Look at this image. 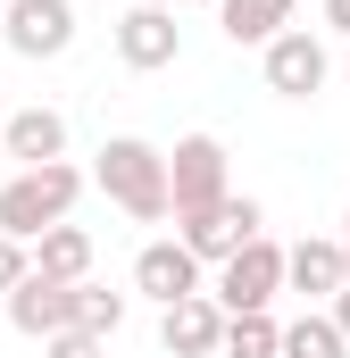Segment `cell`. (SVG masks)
Here are the masks:
<instances>
[{
  "label": "cell",
  "mask_w": 350,
  "mask_h": 358,
  "mask_svg": "<svg viewBox=\"0 0 350 358\" xmlns=\"http://www.w3.org/2000/svg\"><path fill=\"white\" fill-rule=\"evenodd\" d=\"M76 200H84V167H67V159L17 167V176L0 183V234H8V242H34V234L67 225V208H76Z\"/></svg>",
  "instance_id": "1"
},
{
  "label": "cell",
  "mask_w": 350,
  "mask_h": 358,
  "mask_svg": "<svg viewBox=\"0 0 350 358\" xmlns=\"http://www.w3.org/2000/svg\"><path fill=\"white\" fill-rule=\"evenodd\" d=\"M92 183L134 217V225H159L167 217V150L159 142H142V134H117V142H100V167Z\"/></svg>",
  "instance_id": "2"
},
{
  "label": "cell",
  "mask_w": 350,
  "mask_h": 358,
  "mask_svg": "<svg viewBox=\"0 0 350 358\" xmlns=\"http://www.w3.org/2000/svg\"><path fill=\"white\" fill-rule=\"evenodd\" d=\"M259 225H267L259 200H251V192H225V200H209V208H183V217H175V242L209 267V259H234L242 242H259Z\"/></svg>",
  "instance_id": "3"
},
{
  "label": "cell",
  "mask_w": 350,
  "mask_h": 358,
  "mask_svg": "<svg viewBox=\"0 0 350 358\" xmlns=\"http://www.w3.org/2000/svg\"><path fill=\"white\" fill-rule=\"evenodd\" d=\"M234 183H225V142L217 134H183L167 150V217L183 208H209V200H225Z\"/></svg>",
  "instance_id": "4"
},
{
  "label": "cell",
  "mask_w": 350,
  "mask_h": 358,
  "mask_svg": "<svg viewBox=\"0 0 350 358\" xmlns=\"http://www.w3.org/2000/svg\"><path fill=\"white\" fill-rule=\"evenodd\" d=\"M275 292H284V250L259 234V242H242L234 259H217V292H209V300H217L225 317H251V308H267Z\"/></svg>",
  "instance_id": "5"
},
{
  "label": "cell",
  "mask_w": 350,
  "mask_h": 358,
  "mask_svg": "<svg viewBox=\"0 0 350 358\" xmlns=\"http://www.w3.org/2000/svg\"><path fill=\"white\" fill-rule=\"evenodd\" d=\"M259 67H267V92H275V100H309V92H326V76H334V50H326L309 25H284L259 50Z\"/></svg>",
  "instance_id": "6"
},
{
  "label": "cell",
  "mask_w": 350,
  "mask_h": 358,
  "mask_svg": "<svg viewBox=\"0 0 350 358\" xmlns=\"http://www.w3.org/2000/svg\"><path fill=\"white\" fill-rule=\"evenodd\" d=\"M0 34L17 59H67L76 50V0H8Z\"/></svg>",
  "instance_id": "7"
},
{
  "label": "cell",
  "mask_w": 350,
  "mask_h": 358,
  "mask_svg": "<svg viewBox=\"0 0 350 358\" xmlns=\"http://www.w3.org/2000/svg\"><path fill=\"white\" fill-rule=\"evenodd\" d=\"M117 59L134 67V76H159L183 59V25H175V8H150V0H134L125 17H117Z\"/></svg>",
  "instance_id": "8"
},
{
  "label": "cell",
  "mask_w": 350,
  "mask_h": 358,
  "mask_svg": "<svg viewBox=\"0 0 350 358\" xmlns=\"http://www.w3.org/2000/svg\"><path fill=\"white\" fill-rule=\"evenodd\" d=\"M8 325H17L25 342H50V334H67V325H76V283H42V275L25 267V283L8 292Z\"/></svg>",
  "instance_id": "9"
},
{
  "label": "cell",
  "mask_w": 350,
  "mask_h": 358,
  "mask_svg": "<svg viewBox=\"0 0 350 358\" xmlns=\"http://www.w3.org/2000/svg\"><path fill=\"white\" fill-rule=\"evenodd\" d=\"M217 334H225V308H217L209 292L159 308V350H167V358H217Z\"/></svg>",
  "instance_id": "10"
},
{
  "label": "cell",
  "mask_w": 350,
  "mask_h": 358,
  "mask_svg": "<svg viewBox=\"0 0 350 358\" xmlns=\"http://www.w3.org/2000/svg\"><path fill=\"white\" fill-rule=\"evenodd\" d=\"M134 292L159 300V308H175V300L200 292V259H192L183 242H142V259H134Z\"/></svg>",
  "instance_id": "11"
},
{
  "label": "cell",
  "mask_w": 350,
  "mask_h": 358,
  "mask_svg": "<svg viewBox=\"0 0 350 358\" xmlns=\"http://www.w3.org/2000/svg\"><path fill=\"white\" fill-rule=\"evenodd\" d=\"M0 150H8L17 167L67 159V117H59V108H17V117H0Z\"/></svg>",
  "instance_id": "12"
},
{
  "label": "cell",
  "mask_w": 350,
  "mask_h": 358,
  "mask_svg": "<svg viewBox=\"0 0 350 358\" xmlns=\"http://www.w3.org/2000/svg\"><path fill=\"white\" fill-rule=\"evenodd\" d=\"M25 259H34L42 283H92V234L84 225H50V234L25 242Z\"/></svg>",
  "instance_id": "13"
},
{
  "label": "cell",
  "mask_w": 350,
  "mask_h": 358,
  "mask_svg": "<svg viewBox=\"0 0 350 358\" xmlns=\"http://www.w3.org/2000/svg\"><path fill=\"white\" fill-rule=\"evenodd\" d=\"M284 292H300L309 308L342 292V242H292L284 250Z\"/></svg>",
  "instance_id": "14"
},
{
  "label": "cell",
  "mask_w": 350,
  "mask_h": 358,
  "mask_svg": "<svg viewBox=\"0 0 350 358\" xmlns=\"http://www.w3.org/2000/svg\"><path fill=\"white\" fill-rule=\"evenodd\" d=\"M292 8H300V0H217V25H225V42H234V50H242V42L267 50V42L292 25Z\"/></svg>",
  "instance_id": "15"
},
{
  "label": "cell",
  "mask_w": 350,
  "mask_h": 358,
  "mask_svg": "<svg viewBox=\"0 0 350 358\" xmlns=\"http://www.w3.org/2000/svg\"><path fill=\"white\" fill-rule=\"evenodd\" d=\"M350 342L334 334V317L326 308H309V317H292L284 334H275V358H342Z\"/></svg>",
  "instance_id": "16"
},
{
  "label": "cell",
  "mask_w": 350,
  "mask_h": 358,
  "mask_svg": "<svg viewBox=\"0 0 350 358\" xmlns=\"http://www.w3.org/2000/svg\"><path fill=\"white\" fill-rule=\"evenodd\" d=\"M275 317L267 308H251V317H225V334H217V358H275Z\"/></svg>",
  "instance_id": "17"
},
{
  "label": "cell",
  "mask_w": 350,
  "mask_h": 358,
  "mask_svg": "<svg viewBox=\"0 0 350 358\" xmlns=\"http://www.w3.org/2000/svg\"><path fill=\"white\" fill-rule=\"evenodd\" d=\"M125 325V292H108V283H76V334H117Z\"/></svg>",
  "instance_id": "18"
},
{
  "label": "cell",
  "mask_w": 350,
  "mask_h": 358,
  "mask_svg": "<svg viewBox=\"0 0 350 358\" xmlns=\"http://www.w3.org/2000/svg\"><path fill=\"white\" fill-rule=\"evenodd\" d=\"M100 350H108V342H100V334H76V325L42 342V358H100Z\"/></svg>",
  "instance_id": "19"
},
{
  "label": "cell",
  "mask_w": 350,
  "mask_h": 358,
  "mask_svg": "<svg viewBox=\"0 0 350 358\" xmlns=\"http://www.w3.org/2000/svg\"><path fill=\"white\" fill-rule=\"evenodd\" d=\"M25 267H34V259H25V242H8V234H0V300L25 283Z\"/></svg>",
  "instance_id": "20"
},
{
  "label": "cell",
  "mask_w": 350,
  "mask_h": 358,
  "mask_svg": "<svg viewBox=\"0 0 350 358\" xmlns=\"http://www.w3.org/2000/svg\"><path fill=\"white\" fill-rule=\"evenodd\" d=\"M326 317H334V334H342V342H350V283H342V292H334V300H326Z\"/></svg>",
  "instance_id": "21"
},
{
  "label": "cell",
  "mask_w": 350,
  "mask_h": 358,
  "mask_svg": "<svg viewBox=\"0 0 350 358\" xmlns=\"http://www.w3.org/2000/svg\"><path fill=\"white\" fill-rule=\"evenodd\" d=\"M326 25H334V34L350 42V0H326Z\"/></svg>",
  "instance_id": "22"
},
{
  "label": "cell",
  "mask_w": 350,
  "mask_h": 358,
  "mask_svg": "<svg viewBox=\"0 0 350 358\" xmlns=\"http://www.w3.org/2000/svg\"><path fill=\"white\" fill-rule=\"evenodd\" d=\"M175 8H217V0H175Z\"/></svg>",
  "instance_id": "23"
},
{
  "label": "cell",
  "mask_w": 350,
  "mask_h": 358,
  "mask_svg": "<svg viewBox=\"0 0 350 358\" xmlns=\"http://www.w3.org/2000/svg\"><path fill=\"white\" fill-rule=\"evenodd\" d=\"M150 8H175V0H150Z\"/></svg>",
  "instance_id": "24"
},
{
  "label": "cell",
  "mask_w": 350,
  "mask_h": 358,
  "mask_svg": "<svg viewBox=\"0 0 350 358\" xmlns=\"http://www.w3.org/2000/svg\"><path fill=\"white\" fill-rule=\"evenodd\" d=\"M342 242H350V217H342Z\"/></svg>",
  "instance_id": "25"
},
{
  "label": "cell",
  "mask_w": 350,
  "mask_h": 358,
  "mask_svg": "<svg viewBox=\"0 0 350 358\" xmlns=\"http://www.w3.org/2000/svg\"><path fill=\"white\" fill-rule=\"evenodd\" d=\"M342 76H350V59H342Z\"/></svg>",
  "instance_id": "26"
},
{
  "label": "cell",
  "mask_w": 350,
  "mask_h": 358,
  "mask_svg": "<svg viewBox=\"0 0 350 358\" xmlns=\"http://www.w3.org/2000/svg\"><path fill=\"white\" fill-rule=\"evenodd\" d=\"M0 117H8V108H0Z\"/></svg>",
  "instance_id": "27"
}]
</instances>
